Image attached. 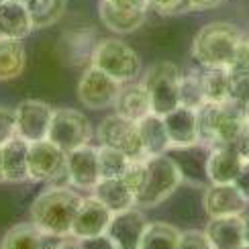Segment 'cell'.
<instances>
[{
  "mask_svg": "<svg viewBox=\"0 0 249 249\" xmlns=\"http://www.w3.org/2000/svg\"><path fill=\"white\" fill-rule=\"evenodd\" d=\"M227 70H229L231 76H249V35L243 33Z\"/></svg>",
  "mask_w": 249,
  "mask_h": 249,
  "instance_id": "cell-34",
  "label": "cell"
},
{
  "mask_svg": "<svg viewBox=\"0 0 249 249\" xmlns=\"http://www.w3.org/2000/svg\"><path fill=\"white\" fill-rule=\"evenodd\" d=\"M163 123H165V131H168V137H170V149L200 145L198 127H196V110L178 107L176 110L168 112L163 117Z\"/></svg>",
  "mask_w": 249,
  "mask_h": 249,
  "instance_id": "cell-18",
  "label": "cell"
},
{
  "mask_svg": "<svg viewBox=\"0 0 249 249\" xmlns=\"http://www.w3.org/2000/svg\"><path fill=\"white\" fill-rule=\"evenodd\" d=\"M92 196L112 213H121L137 206L135 194L124 186L121 178H100V182L92 188Z\"/></svg>",
  "mask_w": 249,
  "mask_h": 249,
  "instance_id": "cell-23",
  "label": "cell"
},
{
  "mask_svg": "<svg viewBox=\"0 0 249 249\" xmlns=\"http://www.w3.org/2000/svg\"><path fill=\"white\" fill-rule=\"evenodd\" d=\"M243 31L227 20L204 25L192 41V57L200 68H229Z\"/></svg>",
  "mask_w": 249,
  "mask_h": 249,
  "instance_id": "cell-3",
  "label": "cell"
},
{
  "mask_svg": "<svg viewBox=\"0 0 249 249\" xmlns=\"http://www.w3.org/2000/svg\"><path fill=\"white\" fill-rule=\"evenodd\" d=\"M204 100L225 102L231 96V74L227 68H202L200 71Z\"/></svg>",
  "mask_w": 249,
  "mask_h": 249,
  "instance_id": "cell-27",
  "label": "cell"
},
{
  "mask_svg": "<svg viewBox=\"0 0 249 249\" xmlns=\"http://www.w3.org/2000/svg\"><path fill=\"white\" fill-rule=\"evenodd\" d=\"M27 51L20 39L0 37V82H13L25 71Z\"/></svg>",
  "mask_w": 249,
  "mask_h": 249,
  "instance_id": "cell-26",
  "label": "cell"
},
{
  "mask_svg": "<svg viewBox=\"0 0 249 249\" xmlns=\"http://www.w3.org/2000/svg\"><path fill=\"white\" fill-rule=\"evenodd\" d=\"M149 8L160 15H178L188 8V0H149Z\"/></svg>",
  "mask_w": 249,
  "mask_h": 249,
  "instance_id": "cell-37",
  "label": "cell"
},
{
  "mask_svg": "<svg viewBox=\"0 0 249 249\" xmlns=\"http://www.w3.org/2000/svg\"><path fill=\"white\" fill-rule=\"evenodd\" d=\"M17 2H23V4H27V2H29V0H17Z\"/></svg>",
  "mask_w": 249,
  "mask_h": 249,
  "instance_id": "cell-48",
  "label": "cell"
},
{
  "mask_svg": "<svg viewBox=\"0 0 249 249\" xmlns=\"http://www.w3.org/2000/svg\"><path fill=\"white\" fill-rule=\"evenodd\" d=\"M180 70L172 61H158L153 64L143 76V84L149 92L151 98V112L153 115L165 117L168 112L180 107L178 98V80Z\"/></svg>",
  "mask_w": 249,
  "mask_h": 249,
  "instance_id": "cell-6",
  "label": "cell"
},
{
  "mask_svg": "<svg viewBox=\"0 0 249 249\" xmlns=\"http://www.w3.org/2000/svg\"><path fill=\"white\" fill-rule=\"evenodd\" d=\"M115 108L121 117L139 123L147 115H151V98L143 82H127L121 86Z\"/></svg>",
  "mask_w": 249,
  "mask_h": 249,
  "instance_id": "cell-20",
  "label": "cell"
},
{
  "mask_svg": "<svg viewBox=\"0 0 249 249\" xmlns=\"http://www.w3.org/2000/svg\"><path fill=\"white\" fill-rule=\"evenodd\" d=\"M98 15H100L102 25L117 35H127V33L137 31L145 23V17H147L145 10L117 8V6L105 2V0H100V4H98Z\"/></svg>",
  "mask_w": 249,
  "mask_h": 249,
  "instance_id": "cell-24",
  "label": "cell"
},
{
  "mask_svg": "<svg viewBox=\"0 0 249 249\" xmlns=\"http://www.w3.org/2000/svg\"><path fill=\"white\" fill-rule=\"evenodd\" d=\"M2 182H6V178H4V172H2V163H0V184Z\"/></svg>",
  "mask_w": 249,
  "mask_h": 249,
  "instance_id": "cell-47",
  "label": "cell"
},
{
  "mask_svg": "<svg viewBox=\"0 0 249 249\" xmlns=\"http://www.w3.org/2000/svg\"><path fill=\"white\" fill-rule=\"evenodd\" d=\"M245 163V158L235 145L213 147L206 155V178L211 184H233Z\"/></svg>",
  "mask_w": 249,
  "mask_h": 249,
  "instance_id": "cell-16",
  "label": "cell"
},
{
  "mask_svg": "<svg viewBox=\"0 0 249 249\" xmlns=\"http://www.w3.org/2000/svg\"><path fill=\"white\" fill-rule=\"evenodd\" d=\"M235 188L241 192V196L249 202V160H245V163H243V168H241V172H239V176L235 178Z\"/></svg>",
  "mask_w": 249,
  "mask_h": 249,
  "instance_id": "cell-40",
  "label": "cell"
},
{
  "mask_svg": "<svg viewBox=\"0 0 249 249\" xmlns=\"http://www.w3.org/2000/svg\"><path fill=\"white\" fill-rule=\"evenodd\" d=\"M182 233L168 223H147L139 249H178Z\"/></svg>",
  "mask_w": 249,
  "mask_h": 249,
  "instance_id": "cell-28",
  "label": "cell"
},
{
  "mask_svg": "<svg viewBox=\"0 0 249 249\" xmlns=\"http://www.w3.org/2000/svg\"><path fill=\"white\" fill-rule=\"evenodd\" d=\"M66 151L49 139L29 143V178L31 182H53L68 178Z\"/></svg>",
  "mask_w": 249,
  "mask_h": 249,
  "instance_id": "cell-10",
  "label": "cell"
},
{
  "mask_svg": "<svg viewBox=\"0 0 249 249\" xmlns=\"http://www.w3.org/2000/svg\"><path fill=\"white\" fill-rule=\"evenodd\" d=\"M90 64L102 70L110 78L119 80L121 84L133 82L141 71V59L137 55V51L117 37L98 41Z\"/></svg>",
  "mask_w": 249,
  "mask_h": 249,
  "instance_id": "cell-4",
  "label": "cell"
},
{
  "mask_svg": "<svg viewBox=\"0 0 249 249\" xmlns=\"http://www.w3.org/2000/svg\"><path fill=\"white\" fill-rule=\"evenodd\" d=\"M243 107L233 100L225 102H204L196 110V127H198V141L204 147H223L235 145L241 137L245 127Z\"/></svg>",
  "mask_w": 249,
  "mask_h": 249,
  "instance_id": "cell-1",
  "label": "cell"
},
{
  "mask_svg": "<svg viewBox=\"0 0 249 249\" xmlns=\"http://www.w3.org/2000/svg\"><path fill=\"white\" fill-rule=\"evenodd\" d=\"M204 235L213 249H241L245 245V219L214 216L204 227Z\"/></svg>",
  "mask_w": 249,
  "mask_h": 249,
  "instance_id": "cell-17",
  "label": "cell"
},
{
  "mask_svg": "<svg viewBox=\"0 0 249 249\" xmlns=\"http://www.w3.org/2000/svg\"><path fill=\"white\" fill-rule=\"evenodd\" d=\"M137 129H139V137H141L143 149H145V153H147V158L168 153L170 137H168V131H165L163 117L153 115L151 112V115H147L145 119H141L137 123Z\"/></svg>",
  "mask_w": 249,
  "mask_h": 249,
  "instance_id": "cell-25",
  "label": "cell"
},
{
  "mask_svg": "<svg viewBox=\"0 0 249 249\" xmlns=\"http://www.w3.org/2000/svg\"><path fill=\"white\" fill-rule=\"evenodd\" d=\"M0 163L6 182H29V143L20 137L4 143L0 147Z\"/></svg>",
  "mask_w": 249,
  "mask_h": 249,
  "instance_id": "cell-22",
  "label": "cell"
},
{
  "mask_svg": "<svg viewBox=\"0 0 249 249\" xmlns=\"http://www.w3.org/2000/svg\"><path fill=\"white\" fill-rule=\"evenodd\" d=\"M145 163H147V182H145L143 192L137 196L139 209L155 206L165 198H170L184 180L182 170L168 153L151 155L145 160Z\"/></svg>",
  "mask_w": 249,
  "mask_h": 249,
  "instance_id": "cell-5",
  "label": "cell"
},
{
  "mask_svg": "<svg viewBox=\"0 0 249 249\" xmlns=\"http://www.w3.org/2000/svg\"><path fill=\"white\" fill-rule=\"evenodd\" d=\"M112 211H108L105 204L98 202L94 196L82 198L74 223H71V235L74 239H86V237H96L108 231V225L112 221Z\"/></svg>",
  "mask_w": 249,
  "mask_h": 249,
  "instance_id": "cell-13",
  "label": "cell"
},
{
  "mask_svg": "<svg viewBox=\"0 0 249 249\" xmlns=\"http://www.w3.org/2000/svg\"><path fill=\"white\" fill-rule=\"evenodd\" d=\"M223 4V0H188V8L190 10H211Z\"/></svg>",
  "mask_w": 249,
  "mask_h": 249,
  "instance_id": "cell-43",
  "label": "cell"
},
{
  "mask_svg": "<svg viewBox=\"0 0 249 249\" xmlns=\"http://www.w3.org/2000/svg\"><path fill=\"white\" fill-rule=\"evenodd\" d=\"M178 98H180V107L186 108H192V110H198L204 105V90H202V80L200 74H186L180 76L178 80Z\"/></svg>",
  "mask_w": 249,
  "mask_h": 249,
  "instance_id": "cell-30",
  "label": "cell"
},
{
  "mask_svg": "<svg viewBox=\"0 0 249 249\" xmlns=\"http://www.w3.org/2000/svg\"><path fill=\"white\" fill-rule=\"evenodd\" d=\"M82 249H119V245L112 241L108 233H102L96 237H86V239H78Z\"/></svg>",
  "mask_w": 249,
  "mask_h": 249,
  "instance_id": "cell-39",
  "label": "cell"
},
{
  "mask_svg": "<svg viewBox=\"0 0 249 249\" xmlns=\"http://www.w3.org/2000/svg\"><path fill=\"white\" fill-rule=\"evenodd\" d=\"M35 31L33 18L27 4L17 0H6L0 4V37L6 39H27Z\"/></svg>",
  "mask_w": 249,
  "mask_h": 249,
  "instance_id": "cell-21",
  "label": "cell"
},
{
  "mask_svg": "<svg viewBox=\"0 0 249 249\" xmlns=\"http://www.w3.org/2000/svg\"><path fill=\"white\" fill-rule=\"evenodd\" d=\"M241 249H249V245H243V247H241Z\"/></svg>",
  "mask_w": 249,
  "mask_h": 249,
  "instance_id": "cell-49",
  "label": "cell"
},
{
  "mask_svg": "<svg viewBox=\"0 0 249 249\" xmlns=\"http://www.w3.org/2000/svg\"><path fill=\"white\" fill-rule=\"evenodd\" d=\"M105 2L124 10H145V13L149 10V0H105Z\"/></svg>",
  "mask_w": 249,
  "mask_h": 249,
  "instance_id": "cell-41",
  "label": "cell"
},
{
  "mask_svg": "<svg viewBox=\"0 0 249 249\" xmlns=\"http://www.w3.org/2000/svg\"><path fill=\"white\" fill-rule=\"evenodd\" d=\"M66 170L68 180L76 188L92 190L100 182V168H98V147L94 145H80V147L68 151L66 155Z\"/></svg>",
  "mask_w": 249,
  "mask_h": 249,
  "instance_id": "cell-12",
  "label": "cell"
},
{
  "mask_svg": "<svg viewBox=\"0 0 249 249\" xmlns=\"http://www.w3.org/2000/svg\"><path fill=\"white\" fill-rule=\"evenodd\" d=\"M84 196L66 186H53L41 192L31 204V221L41 231L55 237L71 235V223H74L76 211Z\"/></svg>",
  "mask_w": 249,
  "mask_h": 249,
  "instance_id": "cell-2",
  "label": "cell"
},
{
  "mask_svg": "<svg viewBox=\"0 0 249 249\" xmlns=\"http://www.w3.org/2000/svg\"><path fill=\"white\" fill-rule=\"evenodd\" d=\"M121 180L137 198L145 188V182H147V163H145V160H131L124 174L121 176Z\"/></svg>",
  "mask_w": 249,
  "mask_h": 249,
  "instance_id": "cell-33",
  "label": "cell"
},
{
  "mask_svg": "<svg viewBox=\"0 0 249 249\" xmlns=\"http://www.w3.org/2000/svg\"><path fill=\"white\" fill-rule=\"evenodd\" d=\"M243 112H245V119L249 121V100L245 102V107H243Z\"/></svg>",
  "mask_w": 249,
  "mask_h": 249,
  "instance_id": "cell-46",
  "label": "cell"
},
{
  "mask_svg": "<svg viewBox=\"0 0 249 249\" xmlns=\"http://www.w3.org/2000/svg\"><path fill=\"white\" fill-rule=\"evenodd\" d=\"M235 147L239 149V153L243 155L245 160H249V121L245 123V127H243V133H241V137L237 139Z\"/></svg>",
  "mask_w": 249,
  "mask_h": 249,
  "instance_id": "cell-42",
  "label": "cell"
},
{
  "mask_svg": "<svg viewBox=\"0 0 249 249\" xmlns=\"http://www.w3.org/2000/svg\"><path fill=\"white\" fill-rule=\"evenodd\" d=\"M245 245H249V216L245 219Z\"/></svg>",
  "mask_w": 249,
  "mask_h": 249,
  "instance_id": "cell-45",
  "label": "cell"
},
{
  "mask_svg": "<svg viewBox=\"0 0 249 249\" xmlns=\"http://www.w3.org/2000/svg\"><path fill=\"white\" fill-rule=\"evenodd\" d=\"M178 249H213L209 239H206L204 231H186L180 237V243Z\"/></svg>",
  "mask_w": 249,
  "mask_h": 249,
  "instance_id": "cell-38",
  "label": "cell"
},
{
  "mask_svg": "<svg viewBox=\"0 0 249 249\" xmlns=\"http://www.w3.org/2000/svg\"><path fill=\"white\" fill-rule=\"evenodd\" d=\"M247 204L249 202L235 188V184H211L202 198V206L211 219L214 216H241Z\"/></svg>",
  "mask_w": 249,
  "mask_h": 249,
  "instance_id": "cell-15",
  "label": "cell"
},
{
  "mask_svg": "<svg viewBox=\"0 0 249 249\" xmlns=\"http://www.w3.org/2000/svg\"><path fill=\"white\" fill-rule=\"evenodd\" d=\"M59 239L61 237L41 231L31 221V223L15 225L13 229H8V233L2 239V249H55L61 243Z\"/></svg>",
  "mask_w": 249,
  "mask_h": 249,
  "instance_id": "cell-19",
  "label": "cell"
},
{
  "mask_svg": "<svg viewBox=\"0 0 249 249\" xmlns=\"http://www.w3.org/2000/svg\"><path fill=\"white\" fill-rule=\"evenodd\" d=\"M17 137V119L13 108L0 107V147Z\"/></svg>",
  "mask_w": 249,
  "mask_h": 249,
  "instance_id": "cell-35",
  "label": "cell"
},
{
  "mask_svg": "<svg viewBox=\"0 0 249 249\" xmlns=\"http://www.w3.org/2000/svg\"><path fill=\"white\" fill-rule=\"evenodd\" d=\"M2 2H6V0H0V4H2Z\"/></svg>",
  "mask_w": 249,
  "mask_h": 249,
  "instance_id": "cell-50",
  "label": "cell"
},
{
  "mask_svg": "<svg viewBox=\"0 0 249 249\" xmlns=\"http://www.w3.org/2000/svg\"><path fill=\"white\" fill-rule=\"evenodd\" d=\"M129 158L123 151L108 147V145H100L98 147V168L100 178H121L129 165Z\"/></svg>",
  "mask_w": 249,
  "mask_h": 249,
  "instance_id": "cell-31",
  "label": "cell"
},
{
  "mask_svg": "<svg viewBox=\"0 0 249 249\" xmlns=\"http://www.w3.org/2000/svg\"><path fill=\"white\" fill-rule=\"evenodd\" d=\"M121 82L110 78L96 66H88L78 82V98L86 108L102 110L108 107H115L117 96L121 92Z\"/></svg>",
  "mask_w": 249,
  "mask_h": 249,
  "instance_id": "cell-9",
  "label": "cell"
},
{
  "mask_svg": "<svg viewBox=\"0 0 249 249\" xmlns=\"http://www.w3.org/2000/svg\"><path fill=\"white\" fill-rule=\"evenodd\" d=\"M55 249H82L80 241H61Z\"/></svg>",
  "mask_w": 249,
  "mask_h": 249,
  "instance_id": "cell-44",
  "label": "cell"
},
{
  "mask_svg": "<svg viewBox=\"0 0 249 249\" xmlns=\"http://www.w3.org/2000/svg\"><path fill=\"white\" fill-rule=\"evenodd\" d=\"M64 41H68V45L64 47V51L68 53V59L74 66H78L80 61L86 59V57L92 59V53H94V47L96 45L90 43L84 31H70V33H66Z\"/></svg>",
  "mask_w": 249,
  "mask_h": 249,
  "instance_id": "cell-32",
  "label": "cell"
},
{
  "mask_svg": "<svg viewBox=\"0 0 249 249\" xmlns=\"http://www.w3.org/2000/svg\"><path fill=\"white\" fill-rule=\"evenodd\" d=\"M145 227H147V219L143 211H139V206H133V209L112 214L107 233L119 245V249H139Z\"/></svg>",
  "mask_w": 249,
  "mask_h": 249,
  "instance_id": "cell-14",
  "label": "cell"
},
{
  "mask_svg": "<svg viewBox=\"0 0 249 249\" xmlns=\"http://www.w3.org/2000/svg\"><path fill=\"white\" fill-rule=\"evenodd\" d=\"M27 8L31 13V18H33L35 29H47L66 15L68 0H29Z\"/></svg>",
  "mask_w": 249,
  "mask_h": 249,
  "instance_id": "cell-29",
  "label": "cell"
},
{
  "mask_svg": "<svg viewBox=\"0 0 249 249\" xmlns=\"http://www.w3.org/2000/svg\"><path fill=\"white\" fill-rule=\"evenodd\" d=\"M47 139L61 147L66 153L86 145L92 139V127L90 121L74 108H57L53 110V119L49 124Z\"/></svg>",
  "mask_w": 249,
  "mask_h": 249,
  "instance_id": "cell-8",
  "label": "cell"
},
{
  "mask_svg": "<svg viewBox=\"0 0 249 249\" xmlns=\"http://www.w3.org/2000/svg\"><path fill=\"white\" fill-rule=\"evenodd\" d=\"M98 141L100 145H108L123 151L129 160H147V153L143 149L139 137L137 123L121 117L119 112L108 115L98 124Z\"/></svg>",
  "mask_w": 249,
  "mask_h": 249,
  "instance_id": "cell-7",
  "label": "cell"
},
{
  "mask_svg": "<svg viewBox=\"0 0 249 249\" xmlns=\"http://www.w3.org/2000/svg\"><path fill=\"white\" fill-rule=\"evenodd\" d=\"M17 119V137L27 143L43 141L49 135V124L53 119V108L43 100H23L15 108Z\"/></svg>",
  "mask_w": 249,
  "mask_h": 249,
  "instance_id": "cell-11",
  "label": "cell"
},
{
  "mask_svg": "<svg viewBox=\"0 0 249 249\" xmlns=\"http://www.w3.org/2000/svg\"><path fill=\"white\" fill-rule=\"evenodd\" d=\"M229 100L245 107L249 100V76H231V96Z\"/></svg>",
  "mask_w": 249,
  "mask_h": 249,
  "instance_id": "cell-36",
  "label": "cell"
}]
</instances>
